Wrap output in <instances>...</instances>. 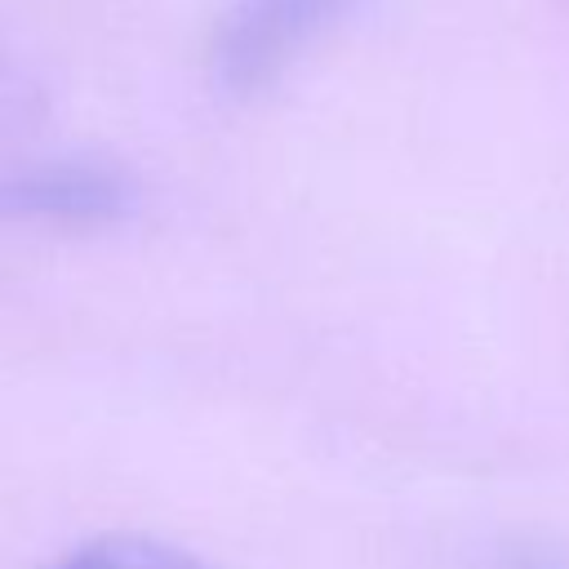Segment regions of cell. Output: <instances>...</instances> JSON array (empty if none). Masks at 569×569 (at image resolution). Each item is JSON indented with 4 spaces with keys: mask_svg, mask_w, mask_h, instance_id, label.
<instances>
[{
    "mask_svg": "<svg viewBox=\"0 0 569 569\" xmlns=\"http://www.w3.org/2000/svg\"><path fill=\"white\" fill-rule=\"evenodd\" d=\"M53 569H213V565L196 560L191 551L151 542V538L116 533V538H93V542L67 551Z\"/></svg>",
    "mask_w": 569,
    "mask_h": 569,
    "instance_id": "3957f363",
    "label": "cell"
},
{
    "mask_svg": "<svg viewBox=\"0 0 569 569\" xmlns=\"http://www.w3.org/2000/svg\"><path fill=\"white\" fill-rule=\"evenodd\" d=\"M356 0H231L209 40V76L231 98L280 84Z\"/></svg>",
    "mask_w": 569,
    "mask_h": 569,
    "instance_id": "6da1fadb",
    "label": "cell"
},
{
    "mask_svg": "<svg viewBox=\"0 0 569 569\" xmlns=\"http://www.w3.org/2000/svg\"><path fill=\"white\" fill-rule=\"evenodd\" d=\"M133 187L93 160H36L0 173V222L93 227L129 213Z\"/></svg>",
    "mask_w": 569,
    "mask_h": 569,
    "instance_id": "7a4b0ae2",
    "label": "cell"
}]
</instances>
